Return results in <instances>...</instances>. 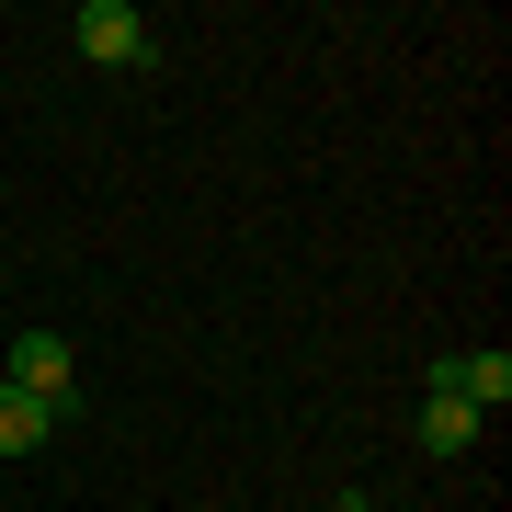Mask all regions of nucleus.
<instances>
[{"mask_svg":"<svg viewBox=\"0 0 512 512\" xmlns=\"http://www.w3.org/2000/svg\"><path fill=\"white\" fill-rule=\"evenodd\" d=\"M0 387H23V399H46L57 421H69V410H80V353H69V330H23Z\"/></svg>","mask_w":512,"mask_h":512,"instance_id":"obj_1","label":"nucleus"},{"mask_svg":"<svg viewBox=\"0 0 512 512\" xmlns=\"http://www.w3.org/2000/svg\"><path fill=\"white\" fill-rule=\"evenodd\" d=\"M69 35H80V57H103V69H148V23L126 12V0H80Z\"/></svg>","mask_w":512,"mask_h":512,"instance_id":"obj_2","label":"nucleus"},{"mask_svg":"<svg viewBox=\"0 0 512 512\" xmlns=\"http://www.w3.org/2000/svg\"><path fill=\"white\" fill-rule=\"evenodd\" d=\"M46 433H57V410H46V399H23V387H0V456H35Z\"/></svg>","mask_w":512,"mask_h":512,"instance_id":"obj_3","label":"nucleus"},{"mask_svg":"<svg viewBox=\"0 0 512 512\" xmlns=\"http://www.w3.org/2000/svg\"><path fill=\"white\" fill-rule=\"evenodd\" d=\"M478 444V410L467 399H421V456H467Z\"/></svg>","mask_w":512,"mask_h":512,"instance_id":"obj_4","label":"nucleus"},{"mask_svg":"<svg viewBox=\"0 0 512 512\" xmlns=\"http://www.w3.org/2000/svg\"><path fill=\"white\" fill-rule=\"evenodd\" d=\"M342 512H365V501H342Z\"/></svg>","mask_w":512,"mask_h":512,"instance_id":"obj_5","label":"nucleus"}]
</instances>
